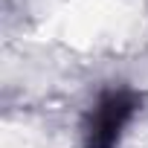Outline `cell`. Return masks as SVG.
Returning a JSON list of instances; mask_svg holds the SVG:
<instances>
[{
    "label": "cell",
    "instance_id": "obj_1",
    "mask_svg": "<svg viewBox=\"0 0 148 148\" xmlns=\"http://www.w3.org/2000/svg\"><path fill=\"white\" fill-rule=\"evenodd\" d=\"M134 110V102L125 96V93H113L108 96L96 113H93V122H90V148H110L122 131V125L128 122Z\"/></svg>",
    "mask_w": 148,
    "mask_h": 148
}]
</instances>
